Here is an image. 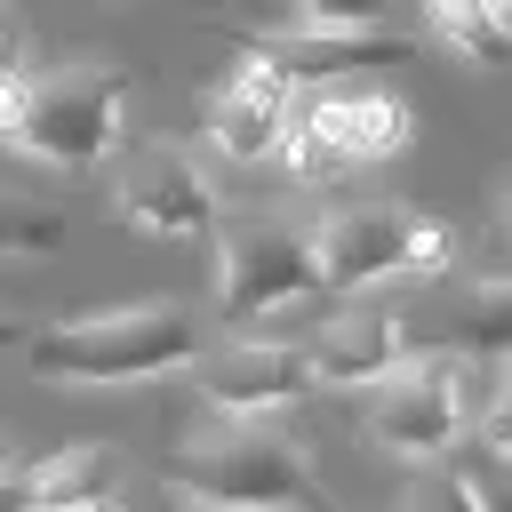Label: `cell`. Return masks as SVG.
Returning a JSON list of instances; mask_svg holds the SVG:
<instances>
[{
	"mask_svg": "<svg viewBox=\"0 0 512 512\" xmlns=\"http://www.w3.org/2000/svg\"><path fill=\"white\" fill-rule=\"evenodd\" d=\"M224 40H232L240 56H264V64H280L296 88L352 80V72H368V64H408V56H416V40H400V32H384V24H360V32H336V24H296V32H240V24H224Z\"/></svg>",
	"mask_w": 512,
	"mask_h": 512,
	"instance_id": "cell-9",
	"label": "cell"
},
{
	"mask_svg": "<svg viewBox=\"0 0 512 512\" xmlns=\"http://www.w3.org/2000/svg\"><path fill=\"white\" fill-rule=\"evenodd\" d=\"M480 368L472 352L440 344V352H408L400 368L376 376V400H368V440L392 448V456H448L464 440V424L480 416Z\"/></svg>",
	"mask_w": 512,
	"mask_h": 512,
	"instance_id": "cell-6",
	"label": "cell"
},
{
	"mask_svg": "<svg viewBox=\"0 0 512 512\" xmlns=\"http://www.w3.org/2000/svg\"><path fill=\"white\" fill-rule=\"evenodd\" d=\"M424 16H432V32H440L464 64H504V56H512V32H504V16H496L488 0H424Z\"/></svg>",
	"mask_w": 512,
	"mask_h": 512,
	"instance_id": "cell-14",
	"label": "cell"
},
{
	"mask_svg": "<svg viewBox=\"0 0 512 512\" xmlns=\"http://www.w3.org/2000/svg\"><path fill=\"white\" fill-rule=\"evenodd\" d=\"M104 208L136 232H160V240L216 232V184L184 144H128L104 176Z\"/></svg>",
	"mask_w": 512,
	"mask_h": 512,
	"instance_id": "cell-8",
	"label": "cell"
},
{
	"mask_svg": "<svg viewBox=\"0 0 512 512\" xmlns=\"http://www.w3.org/2000/svg\"><path fill=\"white\" fill-rule=\"evenodd\" d=\"M304 24H336V32H360V24H384V0H296Z\"/></svg>",
	"mask_w": 512,
	"mask_h": 512,
	"instance_id": "cell-18",
	"label": "cell"
},
{
	"mask_svg": "<svg viewBox=\"0 0 512 512\" xmlns=\"http://www.w3.org/2000/svg\"><path fill=\"white\" fill-rule=\"evenodd\" d=\"M408 104L384 96V88H344V80H320V88H296V112H288V176L296 184H336L352 168H376L392 152H408Z\"/></svg>",
	"mask_w": 512,
	"mask_h": 512,
	"instance_id": "cell-4",
	"label": "cell"
},
{
	"mask_svg": "<svg viewBox=\"0 0 512 512\" xmlns=\"http://www.w3.org/2000/svg\"><path fill=\"white\" fill-rule=\"evenodd\" d=\"M456 352H488V360L512 352V272L464 288V304H456Z\"/></svg>",
	"mask_w": 512,
	"mask_h": 512,
	"instance_id": "cell-15",
	"label": "cell"
},
{
	"mask_svg": "<svg viewBox=\"0 0 512 512\" xmlns=\"http://www.w3.org/2000/svg\"><path fill=\"white\" fill-rule=\"evenodd\" d=\"M128 488V464L104 448V440H80V448H48L40 464H8L0 472V504L16 512H80V504H112Z\"/></svg>",
	"mask_w": 512,
	"mask_h": 512,
	"instance_id": "cell-12",
	"label": "cell"
},
{
	"mask_svg": "<svg viewBox=\"0 0 512 512\" xmlns=\"http://www.w3.org/2000/svg\"><path fill=\"white\" fill-rule=\"evenodd\" d=\"M288 112H296V80L264 56H240L216 88H208V144L224 160H272L280 136H288Z\"/></svg>",
	"mask_w": 512,
	"mask_h": 512,
	"instance_id": "cell-10",
	"label": "cell"
},
{
	"mask_svg": "<svg viewBox=\"0 0 512 512\" xmlns=\"http://www.w3.org/2000/svg\"><path fill=\"white\" fill-rule=\"evenodd\" d=\"M192 360H200V312L176 296L88 312V320H48L24 336V368L40 384H80V392L152 384V376H176Z\"/></svg>",
	"mask_w": 512,
	"mask_h": 512,
	"instance_id": "cell-1",
	"label": "cell"
},
{
	"mask_svg": "<svg viewBox=\"0 0 512 512\" xmlns=\"http://www.w3.org/2000/svg\"><path fill=\"white\" fill-rule=\"evenodd\" d=\"M320 288V256L312 232L288 216H240L216 232V320L248 328L264 312H288Z\"/></svg>",
	"mask_w": 512,
	"mask_h": 512,
	"instance_id": "cell-7",
	"label": "cell"
},
{
	"mask_svg": "<svg viewBox=\"0 0 512 512\" xmlns=\"http://www.w3.org/2000/svg\"><path fill=\"white\" fill-rule=\"evenodd\" d=\"M320 256V288H376V280H432L456 264V232L408 200H368V208H336L312 232Z\"/></svg>",
	"mask_w": 512,
	"mask_h": 512,
	"instance_id": "cell-5",
	"label": "cell"
},
{
	"mask_svg": "<svg viewBox=\"0 0 512 512\" xmlns=\"http://www.w3.org/2000/svg\"><path fill=\"white\" fill-rule=\"evenodd\" d=\"M64 240V216L24 200V192H0V256H48Z\"/></svg>",
	"mask_w": 512,
	"mask_h": 512,
	"instance_id": "cell-16",
	"label": "cell"
},
{
	"mask_svg": "<svg viewBox=\"0 0 512 512\" xmlns=\"http://www.w3.org/2000/svg\"><path fill=\"white\" fill-rule=\"evenodd\" d=\"M16 80H24V24H16V8L0 0V112H8Z\"/></svg>",
	"mask_w": 512,
	"mask_h": 512,
	"instance_id": "cell-19",
	"label": "cell"
},
{
	"mask_svg": "<svg viewBox=\"0 0 512 512\" xmlns=\"http://www.w3.org/2000/svg\"><path fill=\"white\" fill-rule=\"evenodd\" d=\"M0 344H24V336H16V320H0Z\"/></svg>",
	"mask_w": 512,
	"mask_h": 512,
	"instance_id": "cell-22",
	"label": "cell"
},
{
	"mask_svg": "<svg viewBox=\"0 0 512 512\" xmlns=\"http://www.w3.org/2000/svg\"><path fill=\"white\" fill-rule=\"evenodd\" d=\"M488 8H496V16H504V32H512V0H488Z\"/></svg>",
	"mask_w": 512,
	"mask_h": 512,
	"instance_id": "cell-21",
	"label": "cell"
},
{
	"mask_svg": "<svg viewBox=\"0 0 512 512\" xmlns=\"http://www.w3.org/2000/svg\"><path fill=\"white\" fill-rule=\"evenodd\" d=\"M168 496H192V504H320V472L304 464V448L288 432H272L264 416H232V408H208V424H192L168 456Z\"/></svg>",
	"mask_w": 512,
	"mask_h": 512,
	"instance_id": "cell-3",
	"label": "cell"
},
{
	"mask_svg": "<svg viewBox=\"0 0 512 512\" xmlns=\"http://www.w3.org/2000/svg\"><path fill=\"white\" fill-rule=\"evenodd\" d=\"M496 264L512 272V176H504V208H496Z\"/></svg>",
	"mask_w": 512,
	"mask_h": 512,
	"instance_id": "cell-20",
	"label": "cell"
},
{
	"mask_svg": "<svg viewBox=\"0 0 512 512\" xmlns=\"http://www.w3.org/2000/svg\"><path fill=\"white\" fill-rule=\"evenodd\" d=\"M128 136V80L104 56H72V64H24L8 112H0V144L48 160V168H96L112 160Z\"/></svg>",
	"mask_w": 512,
	"mask_h": 512,
	"instance_id": "cell-2",
	"label": "cell"
},
{
	"mask_svg": "<svg viewBox=\"0 0 512 512\" xmlns=\"http://www.w3.org/2000/svg\"><path fill=\"white\" fill-rule=\"evenodd\" d=\"M304 360H312V384L360 392V384H376L384 368L408 360V328H400L392 312H376V304H352V312H336V320L304 344Z\"/></svg>",
	"mask_w": 512,
	"mask_h": 512,
	"instance_id": "cell-13",
	"label": "cell"
},
{
	"mask_svg": "<svg viewBox=\"0 0 512 512\" xmlns=\"http://www.w3.org/2000/svg\"><path fill=\"white\" fill-rule=\"evenodd\" d=\"M480 448L496 456V464H512V352L496 360V376H488V392H480Z\"/></svg>",
	"mask_w": 512,
	"mask_h": 512,
	"instance_id": "cell-17",
	"label": "cell"
},
{
	"mask_svg": "<svg viewBox=\"0 0 512 512\" xmlns=\"http://www.w3.org/2000/svg\"><path fill=\"white\" fill-rule=\"evenodd\" d=\"M8 464H16V456H8V440H0V472H8Z\"/></svg>",
	"mask_w": 512,
	"mask_h": 512,
	"instance_id": "cell-23",
	"label": "cell"
},
{
	"mask_svg": "<svg viewBox=\"0 0 512 512\" xmlns=\"http://www.w3.org/2000/svg\"><path fill=\"white\" fill-rule=\"evenodd\" d=\"M304 392H312L304 344H248V336H232L224 352H200V400L208 408L272 416V408H296Z\"/></svg>",
	"mask_w": 512,
	"mask_h": 512,
	"instance_id": "cell-11",
	"label": "cell"
}]
</instances>
